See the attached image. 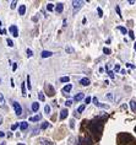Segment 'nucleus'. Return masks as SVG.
Here are the masks:
<instances>
[{
	"instance_id": "nucleus-30",
	"label": "nucleus",
	"mask_w": 136,
	"mask_h": 145,
	"mask_svg": "<svg viewBox=\"0 0 136 145\" xmlns=\"http://www.w3.org/2000/svg\"><path fill=\"white\" fill-rule=\"evenodd\" d=\"M26 53H27V57H28V58H31V57L33 55V52L31 51V49H27V51H26Z\"/></svg>"
},
{
	"instance_id": "nucleus-53",
	"label": "nucleus",
	"mask_w": 136,
	"mask_h": 145,
	"mask_svg": "<svg viewBox=\"0 0 136 145\" xmlns=\"http://www.w3.org/2000/svg\"><path fill=\"white\" fill-rule=\"evenodd\" d=\"M0 26H1V21H0Z\"/></svg>"
},
{
	"instance_id": "nucleus-10",
	"label": "nucleus",
	"mask_w": 136,
	"mask_h": 145,
	"mask_svg": "<svg viewBox=\"0 0 136 145\" xmlns=\"http://www.w3.org/2000/svg\"><path fill=\"white\" fill-rule=\"evenodd\" d=\"M39 145H53V143L50 140H48V139H40Z\"/></svg>"
},
{
	"instance_id": "nucleus-7",
	"label": "nucleus",
	"mask_w": 136,
	"mask_h": 145,
	"mask_svg": "<svg viewBox=\"0 0 136 145\" xmlns=\"http://www.w3.org/2000/svg\"><path fill=\"white\" fill-rule=\"evenodd\" d=\"M40 55H42V58H48V57L53 55V52H50V51H43V52L40 53Z\"/></svg>"
},
{
	"instance_id": "nucleus-3",
	"label": "nucleus",
	"mask_w": 136,
	"mask_h": 145,
	"mask_svg": "<svg viewBox=\"0 0 136 145\" xmlns=\"http://www.w3.org/2000/svg\"><path fill=\"white\" fill-rule=\"evenodd\" d=\"M92 100H93V103H94L97 107H100V108H104V109H108V108H109V106H108V105H103V103H100L99 101L97 100V97H93Z\"/></svg>"
},
{
	"instance_id": "nucleus-14",
	"label": "nucleus",
	"mask_w": 136,
	"mask_h": 145,
	"mask_svg": "<svg viewBox=\"0 0 136 145\" xmlns=\"http://www.w3.org/2000/svg\"><path fill=\"white\" fill-rule=\"evenodd\" d=\"M130 107H131L132 112H136V100H131V101H130Z\"/></svg>"
},
{
	"instance_id": "nucleus-42",
	"label": "nucleus",
	"mask_w": 136,
	"mask_h": 145,
	"mask_svg": "<svg viewBox=\"0 0 136 145\" xmlns=\"http://www.w3.org/2000/svg\"><path fill=\"white\" fill-rule=\"evenodd\" d=\"M16 69H17V64L14 63V64H12V71H16Z\"/></svg>"
},
{
	"instance_id": "nucleus-21",
	"label": "nucleus",
	"mask_w": 136,
	"mask_h": 145,
	"mask_svg": "<svg viewBox=\"0 0 136 145\" xmlns=\"http://www.w3.org/2000/svg\"><path fill=\"white\" fill-rule=\"evenodd\" d=\"M105 97H107V98H108L109 101H113V100H114V97H113V93H112V92L107 93V96H105Z\"/></svg>"
},
{
	"instance_id": "nucleus-18",
	"label": "nucleus",
	"mask_w": 136,
	"mask_h": 145,
	"mask_svg": "<svg viewBox=\"0 0 136 145\" xmlns=\"http://www.w3.org/2000/svg\"><path fill=\"white\" fill-rule=\"evenodd\" d=\"M85 107H86L85 105H81L80 107H79V108L76 109V116H77V114H80V113H82V112H84V111H85Z\"/></svg>"
},
{
	"instance_id": "nucleus-38",
	"label": "nucleus",
	"mask_w": 136,
	"mask_h": 145,
	"mask_svg": "<svg viewBox=\"0 0 136 145\" xmlns=\"http://www.w3.org/2000/svg\"><path fill=\"white\" fill-rule=\"evenodd\" d=\"M128 33H129V36H130V38H131V40H134V38H135V35H134V32H132L131 30H130Z\"/></svg>"
},
{
	"instance_id": "nucleus-1",
	"label": "nucleus",
	"mask_w": 136,
	"mask_h": 145,
	"mask_svg": "<svg viewBox=\"0 0 136 145\" xmlns=\"http://www.w3.org/2000/svg\"><path fill=\"white\" fill-rule=\"evenodd\" d=\"M12 106H14L15 113H16L17 116H21V114H22V107H21L20 103H19L17 101H14V102H12Z\"/></svg>"
},
{
	"instance_id": "nucleus-35",
	"label": "nucleus",
	"mask_w": 136,
	"mask_h": 145,
	"mask_svg": "<svg viewBox=\"0 0 136 145\" xmlns=\"http://www.w3.org/2000/svg\"><path fill=\"white\" fill-rule=\"evenodd\" d=\"M108 75L110 79H114V71H112V70H108Z\"/></svg>"
},
{
	"instance_id": "nucleus-41",
	"label": "nucleus",
	"mask_w": 136,
	"mask_h": 145,
	"mask_svg": "<svg viewBox=\"0 0 136 145\" xmlns=\"http://www.w3.org/2000/svg\"><path fill=\"white\" fill-rule=\"evenodd\" d=\"M65 105L68 106V107H69V106H71V105H72V101H71V100H68L66 102H65Z\"/></svg>"
},
{
	"instance_id": "nucleus-20",
	"label": "nucleus",
	"mask_w": 136,
	"mask_h": 145,
	"mask_svg": "<svg viewBox=\"0 0 136 145\" xmlns=\"http://www.w3.org/2000/svg\"><path fill=\"white\" fill-rule=\"evenodd\" d=\"M47 10H48V11H53V10H54V5L48 4V5H47Z\"/></svg>"
},
{
	"instance_id": "nucleus-19",
	"label": "nucleus",
	"mask_w": 136,
	"mask_h": 145,
	"mask_svg": "<svg viewBox=\"0 0 136 145\" xmlns=\"http://www.w3.org/2000/svg\"><path fill=\"white\" fill-rule=\"evenodd\" d=\"M60 81H61V82H69V81H70V77L69 76H63V77H60Z\"/></svg>"
},
{
	"instance_id": "nucleus-23",
	"label": "nucleus",
	"mask_w": 136,
	"mask_h": 145,
	"mask_svg": "<svg viewBox=\"0 0 136 145\" xmlns=\"http://www.w3.org/2000/svg\"><path fill=\"white\" fill-rule=\"evenodd\" d=\"M38 98H39V101H44V100H45V97H44L43 92H39V93H38Z\"/></svg>"
},
{
	"instance_id": "nucleus-54",
	"label": "nucleus",
	"mask_w": 136,
	"mask_h": 145,
	"mask_svg": "<svg viewBox=\"0 0 136 145\" xmlns=\"http://www.w3.org/2000/svg\"><path fill=\"white\" fill-rule=\"evenodd\" d=\"M0 82H1V79H0Z\"/></svg>"
},
{
	"instance_id": "nucleus-17",
	"label": "nucleus",
	"mask_w": 136,
	"mask_h": 145,
	"mask_svg": "<svg viewBox=\"0 0 136 145\" xmlns=\"http://www.w3.org/2000/svg\"><path fill=\"white\" fill-rule=\"evenodd\" d=\"M84 97H85V95H84V93H77V95H75V97H74V100H75V101H81V100H82V98H84Z\"/></svg>"
},
{
	"instance_id": "nucleus-33",
	"label": "nucleus",
	"mask_w": 136,
	"mask_h": 145,
	"mask_svg": "<svg viewBox=\"0 0 136 145\" xmlns=\"http://www.w3.org/2000/svg\"><path fill=\"white\" fill-rule=\"evenodd\" d=\"M16 5H17V1H11V5H10V8L14 10V9L16 8Z\"/></svg>"
},
{
	"instance_id": "nucleus-13",
	"label": "nucleus",
	"mask_w": 136,
	"mask_h": 145,
	"mask_svg": "<svg viewBox=\"0 0 136 145\" xmlns=\"http://www.w3.org/2000/svg\"><path fill=\"white\" fill-rule=\"evenodd\" d=\"M31 108H32L33 112H37V111L39 109V103H38V102H33V103H32V107H31Z\"/></svg>"
},
{
	"instance_id": "nucleus-43",
	"label": "nucleus",
	"mask_w": 136,
	"mask_h": 145,
	"mask_svg": "<svg viewBox=\"0 0 136 145\" xmlns=\"http://www.w3.org/2000/svg\"><path fill=\"white\" fill-rule=\"evenodd\" d=\"M114 70H115V71H120V65H119V64H116V65H115V68H114Z\"/></svg>"
},
{
	"instance_id": "nucleus-15",
	"label": "nucleus",
	"mask_w": 136,
	"mask_h": 145,
	"mask_svg": "<svg viewBox=\"0 0 136 145\" xmlns=\"http://www.w3.org/2000/svg\"><path fill=\"white\" fill-rule=\"evenodd\" d=\"M25 12H26V6L25 5H21L20 8H19V15H25Z\"/></svg>"
},
{
	"instance_id": "nucleus-25",
	"label": "nucleus",
	"mask_w": 136,
	"mask_h": 145,
	"mask_svg": "<svg viewBox=\"0 0 136 145\" xmlns=\"http://www.w3.org/2000/svg\"><path fill=\"white\" fill-rule=\"evenodd\" d=\"M115 10H116V12H118V15H119V17L121 19L123 16H121V12H120V8H119V5H116V6H115Z\"/></svg>"
},
{
	"instance_id": "nucleus-45",
	"label": "nucleus",
	"mask_w": 136,
	"mask_h": 145,
	"mask_svg": "<svg viewBox=\"0 0 136 145\" xmlns=\"http://www.w3.org/2000/svg\"><path fill=\"white\" fill-rule=\"evenodd\" d=\"M0 33H1V35H5V33H6V30H5V28H0Z\"/></svg>"
},
{
	"instance_id": "nucleus-36",
	"label": "nucleus",
	"mask_w": 136,
	"mask_h": 145,
	"mask_svg": "<svg viewBox=\"0 0 136 145\" xmlns=\"http://www.w3.org/2000/svg\"><path fill=\"white\" fill-rule=\"evenodd\" d=\"M91 100H92V98H91V97H90V96H87V97H86V98H85V103H86V105H88V103L91 102Z\"/></svg>"
},
{
	"instance_id": "nucleus-37",
	"label": "nucleus",
	"mask_w": 136,
	"mask_h": 145,
	"mask_svg": "<svg viewBox=\"0 0 136 145\" xmlns=\"http://www.w3.org/2000/svg\"><path fill=\"white\" fill-rule=\"evenodd\" d=\"M97 11H98V16H99V17L103 16V12H102V9H100V8H97Z\"/></svg>"
},
{
	"instance_id": "nucleus-28",
	"label": "nucleus",
	"mask_w": 136,
	"mask_h": 145,
	"mask_svg": "<svg viewBox=\"0 0 136 145\" xmlns=\"http://www.w3.org/2000/svg\"><path fill=\"white\" fill-rule=\"evenodd\" d=\"M65 51H66V53H74V48L72 47H66Z\"/></svg>"
},
{
	"instance_id": "nucleus-4",
	"label": "nucleus",
	"mask_w": 136,
	"mask_h": 145,
	"mask_svg": "<svg viewBox=\"0 0 136 145\" xmlns=\"http://www.w3.org/2000/svg\"><path fill=\"white\" fill-rule=\"evenodd\" d=\"M9 31L11 32V35L14 37H19V31H17V27L15 26V25H12V26H10V28H9Z\"/></svg>"
},
{
	"instance_id": "nucleus-16",
	"label": "nucleus",
	"mask_w": 136,
	"mask_h": 145,
	"mask_svg": "<svg viewBox=\"0 0 136 145\" xmlns=\"http://www.w3.org/2000/svg\"><path fill=\"white\" fill-rule=\"evenodd\" d=\"M28 128V123L27 122H21L20 123V129L21 130H26Z\"/></svg>"
},
{
	"instance_id": "nucleus-29",
	"label": "nucleus",
	"mask_w": 136,
	"mask_h": 145,
	"mask_svg": "<svg viewBox=\"0 0 136 145\" xmlns=\"http://www.w3.org/2000/svg\"><path fill=\"white\" fill-rule=\"evenodd\" d=\"M103 52H104V54H110V53H112V51L105 47V48H103Z\"/></svg>"
},
{
	"instance_id": "nucleus-32",
	"label": "nucleus",
	"mask_w": 136,
	"mask_h": 145,
	"mask_svg": "<svg viewBox=\"0 0 136 145\" xmlns=\"http://www.w3.org/2000/svg\"><path fill=\"white\" fill-rule=\"evenodd\" d=\"M6 42H8V46H9V47H14V42H12L10 38H8V40H6Z\"/></svg>"
},
{
	"instance_id": "nucleus-31",
	"label": "nucleus",
	"mask_w": 136,
	"mask_h": 145,
	"mask_svg": "<svg viewBox=\"0 0 136 145\" xmlns=\"http://www.w3.org/2000/svg\"><path fill=\"white\" fill-rule=\"evenodd\" d=\"M21 89H22V95H23V96H26V86H25V82L22 84Z\"/></svg>"
},
{
	"instance_id": "nucleus-51",
	"label": "nucleus",
	"mask_w": 136,
	"mask_h": 145,
	"mask_svg": "<svg viewBox=\"0 0 136 145\" xmlns=\"http://www.w3.org/2000/svg\"><path fill=\"white\" fill-rule=\"evenodd\" d=\"M134 48H135V51H136V43H135V44H134Z\"/></svg>"
},
{
	"instance_id": "nucleus-12",
	"label": "nucleus",
	"mask_w": 136,
	"mask_h": 145,
	"mask_svg": "<svg viewBox=\"0 0 136 145\" xmlns=\"http://www.w3.org/2000/svg\"><path fill=\"white\" fill-rule=\"evenodd\" d=\"M42 119V116L40 114H37V116H34V117H29V122H38Z\"/></svg>"
},
{
	"instance_id": "nucleus-24",
	"label": "nucleus",
	"mask_w": 136,
	"mask_h": 145,
	"mask_svg": "<svg viewBox=\"0 0 136 145\" xmlns=\"http://www.w3.org/2000/svg\"><path fill=\"white\" fill-rule=\"evenodd\" d=\"M19 127H20V123H15V124L11 125V130H15V129H17Z\"/></svg>"
},
{
	"instance_id": "nucleus-40",
	"label": "nucleus",
	"mask_w": 136,
	"mask_h": 145,
	"mask_svg": "<svg viewBox=\"0 0 136 145\" xmlns=\"http://www.w3.org/2000/svg\"><path fill=\"white\" fill-rule=\"evenodd\" d=\"M125 65H126V66H128V68L135 69V65H132V64H131V63H126V64H125Z\"/></svg>"
},
{
	"instance_id": "nucleus-6",
	"label": "nucleus",
	"mask_w": 136,
	"mask_h": 145,
	"mask_svg": "<svg viewBox=\"0 0 136 145\" xmlns=\"http://www.w3.org/2000/svg\"><path fill=\"white\" fill-rule=\"evenodd\" d=\"M63 10H64V4H63V3H59V4L55 6V11L58 12V14H60V12H63Z\"/></svg>"
},
{
	"instance_id": "nucleus-11",
	"label": "nucleus",
	"mask_w": 136,
	"mask_h": 145,
	"mask_svg": "<svg viewBox=\"0 0 136 145\" xmlns=\"http://www.w3.org/2000/svg\"><path fill=\"white\" fill-rule=\"evenodd\" d=\"M72 89V85L71 84H68V85H65L64 87H63V92H70Z\"/></svg>"
},
{
	"instance_id": "nucleus-52",
	"label": "nucleus",
	"mask_w": 136,
	"mask_h": 145,
	"mask_svg": "<svg viewBox=\"0 0 136 145\" xmlns=\"http://www.w3.org/2000/svg\"><path fill=\"white\" fill-rule=\"evenodd\" d=\"M17 145H25V144H21V143H19V144H17Z\"/></svg>"
},
{
	"instance_id": "nucleus-8",
	"label": "nucleus",
	"mask_w": 136,
	"mask_h": 145,
	"mask_svg": "<svg viewBox=\"0 0 136 145\" xmlns=\"http://www.w3.org/2000/svg\"><path fill=\"white\" fill-rule=\"evenodd\" d=\"M68 109H61V112H60V121H63L65 118L68 117Z\"/></svg>"
},
{
	"instance_id": "nucleus-39",
	"label": "nucleus",
	"mask_w": 136,
	"mask_h": 145,
	"mask_svg": "<svg viewBox=\"0 0 136 145\" xmlns=\"http://www.w3.org/2000/svg\"><path fill=\"white\" fill-rule=\"evenodd\" d=\"M70 128H75V121H74V119L70 121Z\"/></svg>"
},
{
	"instance_id": "nucleus-48",
	"label": "nucleus",
	"mask_w": 136,
	"mask_h": 145,
	"mask_svg": "<svg viewBox=\"0 0 136 145\" xmlns=\"http://www.w3.org/2000/svg\"><path fill=\"white\" fill-rule=\"evenodd\" d=\"M4 135H5L4 132H0V138H1V137H4Z\"/></svg>"
},
{
	"instance_id": "nucleus-26",
	"label": "nucleus",
	"mask_w": 136,
	"mask_h": 145,
	"mask_svg": "<svg viewBox=\"0 0 136 145\" xmlns=\"http://www.w3.org/2000/svg\"><path fill=\"white\" fill-rule=\"evenodd\" d=\"M44 112L47 113V114H48V113H50V106H45V107H44Z\"/></svg>"
},
{
	"instance_id": "nucleus-44",
	"label": "nucleus",
	"mask_w": 136,
	"mask_h": 145,
	"mask_svg": "<svg viewBox=\"0 0 136 145\" xmlns=\"http://www.w3.org/2000/svg\"><path fill=\"white\" fill-rule=\"evenodd\" d=\"M4 102V96H3V93L0 92V103H3Z\"/></svg>"
},
{
	"instance_id": "nucleus-5",
	"label": "nucleus",
	"mask_w": 136,
	"mask_h": 145,
	"mask_svg": "<svg viewBox=\"0 0 136 145\" xmlns=\"http://www.w3.org/2000/svg\"><path fill=\"white\" fill-rule=\"evenodd\" d=\"M93 143H92V139L91 138H86V139H80V144L79 145H92Z\"/></svg>"
},
{
	"instance_id": "nucleus-49",
	"label": "nucleus",
	"mask_w": 136,
	"mask_h": 145,
	"mask_svg": "<svg viewBox=\"0 0 136 145\" xmlns=\"http://www.w3.org/2000/svg\"><path fill=\"white\" fill-rule=\"evenodd\" d=\"M11 86L12 87H15V84H14V80H12V79H11Z\"/></svg>"
},
{
	"instance_id": "nucleus-34",
	"label": "nucleus",
	"mask_w": 136,
	"mask_h": 145,
	"mask_svg": "<svg viewBox=\"0 0 136 145\" xmlns=\"http://www.w3.org/2000/svg\"><path fill=\"white\" fill-rule=\"evenodd\" d=\"M27 86H28V90L32 89V86H31V80H29V76H27Z\"/></svg>"
},
{
	"instance_id": "nucleus-27",
	"label": "nucleus",
	"mask_w": 136,
	"mask_h": 145,
	"mask_svg": "<svg viewBox=\"0 0 136 145\" xmlns=\"http://www.w3.org/2000/svg\"><path fill=\"white\" fill-rule=\"evenodd\" d=\"M48 122H43V124H42V125H40V128H42V129H47V128H48Z\"/></svg>"
},
{
	"instance_id": "nucleus-47",
	"label": "nucleus",
	"mask_w": 136,
	"mask_h": 145,
	"mask_svg": "<svg viewBox=\"0 0 136 145\" xmlns=\"http://www.w3.org/2000/svg\"><path fill=\"white\" fill-rule=\"evenodd\" d=\"M120 72H121V74H126V71H125L124 69H120Z\"/></svg>"
},
{
	"instance_id": "nucleus-46",
	"label": "nucleus",
	"mask_w": 136,
	"mask_h": 145,
	"mask_svg": "<svg viewBox=\"0 0 136 145\" xmlns=\"http://www.w3.org/2000/svg\"><path fill=\"white\" fill-rule=\"evenodd\" d=\"M38 132H39V129H38V128H34V129H33V134H38Z\"/></svg>"
},
{
	"instance_id": "nucleus-22",
	"label": "nucleus",
	"mask_w": 136,
	"mask_h": 145,
	"mask_svg": "<svg viewBox=\"0 0 136 145\" xmlns=\"http://www.w3.org/2000/svg\"><path fill=\"white\" fill-rule=\"evenodd\" d=\"M118 30H119V31H121V32L124 33V35H126V28H124V27H121V26H118Z\"/></svg>"
},
{
	"instance_id": "nucleus-9",
	"label": "nucleus",
	"mask_w": 136,
	"mask_h": 145,
	"mask_svg": "<svg viewBox=\"0 0 136 145\" xmlns=\"http://www.w3.org/2000/svg\"><path fill=\"white\" fill-rule=\"evenodd\" d=\"M80 84L82 85V86H88V85H90V79H88V77H82L80 80Z\"/></svg>"
},
{
	"instance_id": "nucleus-2",
	"label": "nucleus",
	"mask_w": 136,
	"mask_h": 145,
	"mask_svg": "<svg viewBox=\"0 0 136 145\" xmlns=\"http://www.w3.org/2000/svg\"><path fill=\"white\" fill-rule=\"evenodd\" d=\"M82 4H84V1H76V0H74L72 1V9H74V12H77L82 8Z\"/></svg>"
},
{
	"instance_id": "nucleus-50",
	"label": "nucleus",
	"mask_w": 136,
	"mask_h": 145,
	"mask_svg": "<svg viewBox=\"0 0 136 145\" xmlns=\"http://www.w3.org/2000/svg\"><path fill=\"white\" fill-rule=\"evenodd\" d=\"M1 123H3V117L0 116V124H1Z\"/></svg>"
}]
</instances>
